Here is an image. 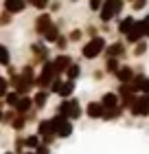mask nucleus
Here are the masks:
<instances>
[{
	"label": "nucleus",
	"mask_w": 149,
	"mask_h": 154,
	"mask_svg": "<svg viewBox=\"0 0 149 154\" xmlns=\"http://www.w3.org/2000/svg\"><path fill=\"white\" fill-rule=\"evenodd\" d=\"M125 42L123 40H116V42H110V44L108 46H105V51H103V55H105V57H125V55H127V51H125Z\"/></svg>",
	"instance_id": "13"
},
{
	"label": "nucleus",
	"mask_w": 149,
	"mask_h": 154,
	"mask_svg": "<svg viewBox=\"0 0 149 154\" xmlns=\"http://www.w3.org/2000/svg\"><path fill=\"white\" fill-rule=\"evenodd\" d=\"M35 123H37V128H35V134L40 137V141L44 143V145H48V148H53V143L57 141L53 117H40Z\"/></svg>",
	"instance_id": "3"
},
{
	"label": "nucleus",
	"mask_w": 149,
	"mask_h": 154,
	"mask_svg": "<svg viewBox=\"0 0 149 154\" xmlns=\"http://www.w3.org/2000/svg\"><path fill=\"white\" fill-rule=\"evenodd\" d=\"M61 11V0H51V5H48V13H59Z\"/></svg>",
	"instance_id": "38"
},
{
	"label": "nucleus",
	"mask_w": 149,
	"mask_h": 154,
	"mask_svg": "<svg viewBox=\"0 0 149 154\" xmlns=\"http://www.w3.org/2000/svg\"><path fill=\"white\" fill-rule=\"evenodd\" d=\"M140 24H143V38L147 40L149 38V16H145L143 20H140Z\"/></svg>",
	"instance_id": "41"
},
{
	"label": "nucleus",
	"mask_w": 149,
	"mask_h": 154,
	"mask_svg": "<svg viewBox=\"0 0 149 154\" xmlns=\"http://www.w3.org/2000/svg\"><path fill=\"white\" fill-rule=\"evenodd\" d=\"M18 71H20L18 66H13V64H9V66H7V75H4V77H11V75H16Z\"/></svg>",
	"instance_id": "45"
},
{
	"label": "nucleus",
	"mask_w": 149,
	"mask_h": 154,
	"mask_svg": "<svg viewBox=\"0 0 149 154\" xmlns=\"http://www.w3.org/2000/svg\"><path fill=\"white\" fill-rule=\"evenodd\" d=\"M105 46H108V42H105L103 35H97V38H88V40H83V42H81V48H79L81 60H86V62L97 60L99 55H103Z\"/></svg>",
	"instance_id": "1"
},
{
	"label": "nucleus",
	"mask_w": 149,
	"mask_h": 154,
	"mask_svg": "<svg viewBox=\"0 0 149 154\" xmlns=\"http://www.w3.org/2000/svg\"><path fill=\"white\" fill-rule=\"evenodd\" d=\"M101 5H103V0H88V9H90L92 13H99Z\"/></svg>",
	"instance_id": "39"
},
{
	"label": "nucleus",
	"mask_w": 149,
	"mask_h": 154,
	"mask_svg": "<svg viewBox=\"0 0 149 154\" xmlns=\"http://www.w3.org/2000/svg\"><path fill=\"white\" fill-rule=\"evenodd\" d=\"M75 90H77V82L64 79V77H55V82L51 84L48 93L57 95L59 99H68V97H75Z\"/></svg>",
	"instance_id": "6"
},
{
	"label": "nucleus",
	"mask_w": 149,
	"mask_h": 154,
	"mask_svg": "<svg viewBox=\"0 0 149 154\" xmlns=\"http://www.w3.org/2000/svg\"><path fill=\"white\" fill-rule=\"evenodd\" d=\"M16 110L18 115H26L29 110H33V99H31V95H20V99L16 103Z\"/></svg>",
	"instance_id": "22"
},
{
	"label": "nucleus",
	"mask_w": 149,
	"mask_h": 154,
	"mask_svg": "<svg viewBox=\"0 0 149 154\" xmlns=\"http://www.w3.org/2000/svg\"><path fill=\"white\" fill-rule=\"evenodd\" d=\"M123 112L125 110L123 108H112V110H103V117H101V121H116V119H121L123 117Z\"/></svg>",
	"instance_id": "27"
},
{
	"label": "nucleus",
	"mask_w": 149,
	"mask_h": 154,
	"mask_svg": "<svg viewBox=\"0 0 149 154\" xmlns=\"http://www.w3.org/2000/svg\"><path fill=\"white\" fill-rule=\"evenodd\" d=\"M26 9H29V7H26L24 0H2V11L11 13L13 18L20 16V13H24Z\"/></svg>",
	"instance_id": "14"
},
{
	"label": "nucleus",
	"mask_w": 149,
	"mask_h": 154,
	"mask_svg": "<svg viewBox=\"0 0 149 154\" xmlns=\"http://www.w3.org/2000/svg\"><path fill=\"white\" fill-rule=\"evenodd\" d=\"M0 75H2V73H0Z\"/></svg>",
	"instance_id": "53"
},
{
	"label": "nucleus",
	"mask_w": 149,
	"mask_h": 154,
	"mask_svg": "<svg viewBox=\"0 0 149 154\" xmlns=\"http://www.w3.org/2000/svg\"><path fill=\"white\" fill-rule=\"evenodd\" d=\"M99 103L103 106V110H112V108H118V95L114 93V90H108V93L101 95V99H99Z\"/></svg>",
	"instance_id": "19"
},
{
	"label": "nucleus",
	"mask_w": 149,
	"mask_h": 154,
	"mask_svg": "<svg viewBox=\"0 0 149 154\" xmlns=\"http://www.w3.org/2000/svg\"><path fill=\"white\" fill-rule=\"evenodd\" d=\"M2 154H16V152H13V150H7V152H2Z\"/></svg>",
	"instance_id": "48"
},
{
	"label": "nucleus",
	"mask_w": 149,
	"mask_h": 154,
	"mask_svg": "<svg viewBox=\"0 0 149 154\" xmlns=\"http://www.w3.org/2000/svg\"><path fill=\"white\" fill-rule=\"evenodd\" d=\"M2 110H4V101L0 99V112H2Z\"/></svg>",
	"instance_id": "46"
},
{
	"label": "nucleus",
	"mask_w": 149,
	"mask_h": 154,
	"mask_svg": "<svg viewBox=\"0 0 149 154\" xmlns=\"http://www.w3.org/2000/svg\"><path fill=\"white\" fill-rule=\"evenodd\" d=\"M81 75H83V68H81V64L79 62H73L66 71H64V79H70V82H79L81 79Z\"/></svg>",
	"instance_id": "20"
},
{
	"label": "nucleus",
	"mask_w": 149,
	"mask_h": 154,
	"mask_svg": "<svg viewBox=\"0 0 149 154\" xmlns=\"http://www.w3.org/2000/svg\"><path fill=\"white\" fill-rule=\"evenodd\" d=\"M51 150H53V148H48V145L40 143V145H37V148H35L33 152H35V154H51Z\"/></svg>",
	"instance_id": "42"
},
{
	"label": "nucleus",
	"mask_w": 149,
	"mask_h": 154,
	"mask_svg": "<svg viewBox=\"0 0 149 154\" xmlns=\"http://www.w3.org/2000/svg\"><path fill=\"white\" fill-rule=\"evenodd\" d=\"M125 9V0H103L101 9H99V22L101 24H110L112 20H118L121 13Z\"/></svg>",
	"instance_id": "2"
},
{
	"label": "nucleus",
	"mask_w": 149,
	"mask_h": 154,
	"mask_svg": "<svg viewBox=\"0 0 149 154\" xmlns=\"http://www.w3.org/2000/svg\"><path fill=\"white\" fill-rule=\"evenodd\" d=\"M0 121H2V112H0Z\"/></svg>",
	"instance_id": "50"
},
{
	"label": "nucleus",
	"mask_w": 149,
	"mask_h": 154,
	"mask_svg": "<svg viewBox=\"0 0 149 154\" xmlns=\"http://www.w3.org/2000/svg\"><path fill=\"white\" fill-rule=\"evenodd\" d=\"M22 154H35V152H33V150H24Z\"/></svg>",
	"instance_id": "47"
},
{
	"label": "nucleus",
	"mask_w": 149,
	"mask_h": 154,
	"mask_svg": "<svg viewBox=\"0 0 149 154\" xmlns=\"http://www.w3.org/2000/svg\"><path fill=\"white\" fill-rule=\"evenodd\" d=\"M83 117L92 119V121H99V119L103 117V106L99 101H88L86 106H83Z\"/></svg>",
	"instance_id": "16"
},
{
	"label": "nucleus",
	"mask_w": 149,
	"mask_h": 154,
	"mask_svg": "<svg viewBox=\"0 0 149 154\" xmlns=\"http://www.w3.org/2000/svg\"><path fill=\"white\" fill-rule=\"evenodd\" d=\"M118 66H121V60H118V57H105L103 73H105V75H112V77H114V73L118 71Z\"/></svg>",
	"instance_id": "24"
},
{
	"label": "nucleus",
	"mask_w": 149,
	"mask_h": 154,
	"mask_svg": "<svg viewBox=\"0 0 149 154\" xmlns=\"http://www.w3.org/2000/svg\"><path fill=\"white\" fill-rule=\"evenodd\" d=\"M55 77H61V75H57L53 62L51 60L44 62V64L37 68V75H35V90H48L51 84L55 82Z\"/></svg>",
	"instance_id": "4"
},
{
	"label": "nucleus",
	"mask_w": 149,
	"mask_h": 154,
	"mask_svg": "<svg viewBox=\"0 0 149 154\" xmlns=\"http://www.w3.org/2000/svg\"><path fill=\"white\" fill-rule=\"evenodd\" d=\"M9 90H11V88H9V79H7L4 75H0V99H2Z\"/></svg>",
	"instance_id": "36"
},
{
	"label": "nucleus",
	"mask_w": 149,
	"mask_h": 154,
	"mask_svg": "<svg viewBox=\"0 0 149 154\" xmlns=\"http://www.w3.org/2000/svg\"><path fill=\"white\" fill-rule=\"evenodd\" d=\"M140 95H149V77L143 79V86H140Z\"/></svg>",
	"instance_id": "44"
},
{
	"label": "nucleus",
	"mask_w": 149,
	"mask_h": 154,
	"mask_svg": "<svg viewBox=\"0 0 149 154\" xmlns=\"http://www.w3.org/2000/svg\"><path fill=\"white\" fill-rule=\"evenodd\" d=\"M11 150L16 152V154H22L26 148H24V134H18L16 139H13V145H11Z\"/></svg>",
	"instance_id": "34"
},
{
	"label": "nucleus",
	"mask_w": 149,
	"mask_h": 154,
	"mask_svg": "<svg viewBox=\"0 0 149 154\" xmlns=\"http://www.w3.org/2000/svg\"><path fill=\"white\" fill-rule=\"evenodd\" d=\"M29 51H31V64L35 68H40L44 62H48V60L53 57V55H51V46H46L40 38L29 44Z\"/></svg>",
	"instance_id": "5"
},
{
	"label": "nucleus",
	"mask_w": 149,
	"mask_h": 154,
	"mask_svg": "<svg viewBox=\"0 0 149 154\" xmlns=\"http://www.w3.org/2000/svg\"><path fill=\"white\" fill-rule=\"evenodd\" d=\"M51 62H53V66H55V71H57V75H64V71L73 64V55H70L68 51L66 53H55L53 57H51Z\"/></svg>",
	"instance_id": "12"
},
{
	"label": "nucleus",
	"mask_w": 149,
	"mask_h": 154,
	"mask_svg": "<svg viewBox=\"0 0 149 154\" xmlns=\"http://www.w3.org/2000/svg\"><path fill=\"white\" fill-rule=\"evenodd\" d=\"M11 24H13V16L0 9V29H7V26H11Z\"/></svg>",
	"instance_id": "35"
},
{
	"label": "nucleus",
	"mask_w": 149,
	"mask_h": 154,
	"mask_svg": "<svg viewBox=\"0 0 149 154\" xmlns=\"http://www.w3.org/2000/svg\"><path fill=\"white\" fill-rule=\"evenodd\" d=\"M53 20H55V16L53 13H48V11H40L37 16H35V20H33V33L37 38H42L46 33V29L53 24Z\"/></svg>",
	"instance_id": "8"
},
{
	"label": "nucleus",
	"mask_w": 149,
	"mask_h": 154,
	"mask_svg": "<svg viewBox=\"0 0 149 154\" xmlns=\"http://www.w3.org/2000/svg\"><path fill=\"white\" fill-rule=\"evenodd\" d=\"M59 33H64V20H61V18H59V20H53V24L46 29V33H44V35H42L40 40L44 42L46 46H53V44H55V40L59 38Z\"/></svg>",
	"instance_id": "9"
},
{
	"label": "nucleus",
	"mask_w": 149,
	"mask_h": 154,
	"mask_svg": "<svg viewBox=\"0 0 149 154\" xmlns=\"http://www.w3.org/2000/svg\"><path fill=\"white\" fill-rule=\"evenodd\" d=\"M26 125H29L26 117H24V115H16V119H13L11 125H9V130H13L16 134H22V132L26 130Z\"/></svg>",
	"instance_id": "23"
},
{
	"label": "nucleus",
	"mask_w": 149,
	"mask_h": 154,
	"mask_svg": "<svg viewBox=\"0 0 149 154\" xmlns=\"http://www.w3.org/2000/svg\"><path fill=\"white\" fill-rule=\"evenodd\" d=\"M83 117V106H81V101L77 99V97H70V112H68V119L70 121H79V119Z\"/></svg>",
	"instance_id": "21"
},
{
	"label": "nucleus",
	"mask_w": 149,
	"mask_h": 154,
	"mask_svg": "<svg viewBox=\"0 0 149 154\" xmlns=\"http://www.w3.org/2000/svg\"><path fill=\"white\" fill-rule=\"evenodd\" d=\"M18 73H20V77L24 79L26 86H29L31 90H35V75H37V68H35V66L31 64V62H26V64H24L22 68H20Z\"/></svg>",
	"instance_id": "15"
},
{
	"label": "nucleus",
	"mask_w": 149,
	"mask_h": 154,
	"mask_svg": "<svg viewBox=\"0 0 149 154\" xmlns=\"http://www.w3.org/2000/svg\"><path fill=\"white\" fill-rule=\"evenodd\" d=\"M66 38H68L70 44H81V42H83V29H81V26H75V29H70L66 33Z\"/></svg>",
	"instance_id": "25"
},
{
	"label": "nucleus",
	"mask_w": 149,
	"mask_h": 154,
	"mask_svg": "<svg viewBox=\"0 0 149 154\" xmlns=\"http://www.w3.org/2000/svg\"><path fill=\"white\" fill-rule=\"evenodd\" d=\"M68 2H79V0H68Z\"/></svg>",
	"instance_id": "49"
},
{
	"label": "nucleus",
	"mask_w": 149,
	"mask_h": 154,
	"mask_svg": "<svg viewBox=\"0 0 149 154\" xmlns=\"http://www.w3.org/2000/svg\"><path fill=\"white\" fill-rule=\"evenodd\" d=\"M20 99V95L16 93V90H9L4 97H2V101H4V108H16V103Z\"/></svg>",
	"instance_id": "31"
},
{
	"label": "nucleus",
	"mask_w": 149,
	"mask_h": 154,
	"mask_svg": "<svg viewBox=\"0 0 149 154\" xmlns=\"http://www.w3.org/2000/svg\"><path fill=\"white\" fill-rule=\"evenodd\" d=\"M16 110H13V108H4L2 110V121H0V125H4V128H9V125H11V121H13V119H16Z\"/></svg>",
	"instance_id": "32"
},
{
	"label": "nucleus",
	"mask_w": 149,
	"mask_h": 154,
	"mask_svg": "<svg viewBox=\"0 0 149 154\" xmlns=\"http://www.w3.org/2000/svg\"><path fill=\"white\" fill-rule=\"evenodd\" d=\"M147 7V0H132V11H143Z\"/></svg>",
	"instance_id": "40"
},
{
	"label": "nucleus",
	"mask_w": 149,
	"mask_h": 154,
	"mask_svg": "<svg viewBox=\"0 0 149 154\" xmlns=\"http://www.w3.org/2000/svg\"><path fill=\"white\" fill-rule=\"evenodd\" d=\"M51 93L48 90H33L31 93V99H33V110H37V112H44L48 108V101H51Z\"/></svg>",
	"instance_id": "11"
},
{
	"label": "nucleus",
	"mask_w": 149,
	"mask_h": 154,
	"mask_svg": "<svg viewBox=\"0 0 149 154\" xmlns=\"http://www.w3.org/2000/svg\"><path fill=\"white\" fill-rule=\"evenodd\" d=\"M127 110H130L132 117H147L149 115V101H147V97L145 95H136Z\"/></svg>",
	"instance_id": "10"
},
{
	"label": "nucleus",
	"mask_w": 149,
	"mask_h": 154,
	"mask_svg": "<svg viewBox=\"0 0 149 154\" xmlns=\"http://www.w3.org/2000/svg\"><path fill=\"white\" fill-rule=\"evenodd\" d=\"M145 97H147V101H149V95H145Z\"/></svg>",
	"instance_id": "51"
},
{
	"label": "nucleus",
	"mask_w": 149,
	"mask_h": 154,
	"mask_svg": "<svg viewBox=\"0 0 149 154\" xmlns=\"http://www.w3.org/2000/svg\"><path fill=\"white\" fill-rule=\"evenodd\" d=\"M83 35H88V38H97V35H99V26H97V24H88V26H83Z\"/></svg>",
	"instance_id": "37"
},
{
	"label": "nucleus",
	"mask_w": 149,
	"mask_h": 154,
	"mask_svg": "<svg viewBox=\"0 0 149 154\" xmlns=\"http://www.w3.org/2000/svg\"><path fill=\"white\" fill-rule=\"evenodd\" d=\"M11 64V48L0 42V68H7Z\"/></svg>",
	"instance_id": "26"
},
{
	"label": "nucleus",
	"mask_w": 149,
	"mask_h": 154,
	"mask_svg": "<svg viewBox=\"0 0 149 154\" xmlns=\"http://www.w3.org/2000/svg\"><path fill=\"white\" fill-rule=\"evenodd\" d=\"M53 121H55V134H57L59 141H66L75 134V123L70 119H64L59 115H53Z\"/></svg>",
	"instance_id": "7"
},
{
	"label": "nucleus",
	"mask_w": 149,
	"mask_h": 154,
	"mask_svg": "<svg viewBox=\"0 0 149 154\" xmlns=\"http://www.w3.org/2000/svg\"><path fill=\"white\" fill-rule=\"evenodd\" d=\"M125 2H132V0H125Z\"/></svg>",
	"instance_id": "52"
},
{
	"label": "nucleus",
	"mask_w": 149,
	"mask_h": 154,
	"mask_svg": "<svg viewBox=\"0 0 149 154\" xmlns=\"http://www.w3.org/2000/svg\"><path fill=\"white\" fill-rule=\"evenodd\" d=\"M147 48H149V44H147V40H140V42H136L134 44V57H143V55L147 53Z\"/></svg>",
	"instance_id": "33"
},
{
	"label": "nucleus",
	"mask_w": 149,
	"mask_h": 154,
	"mask_svg": "<svg viewBox=\"0 0 149 154\" xmlns=\"http://www.w3.org/2000/svg\"><path fill=\"white\" fill-rule=\"evenodd\" d=\"M134 75H136V71H134V66H130V64H121L118 71L114 73V77H116L118 84H130Z\"/></svg>",
	"instance_id": "18"
},
{
	"label": "nucleus",
	"mask_w": 149,
	"mask_h": 154,
	"mask_svg": "<svg viewBox=\"0 0 149 154\" xmlns=\"http://www.w3.org/2000/svg\"><path fill=\"white\" fill-rule=\"evenodd\" d=\"M40 143H42V141H40V137L35 134V132H31V134H24V148H26V150H35Z\"/></svg>",
	"instance_id": "30"
},
{
	"label": "nucleus",
	"mask_w": 149,
	"mask_h": 154,
	"mask_svg": "<svg viewBox=\"0 0 149 154\" xmlns=\"http://www.w3.org/2000/svg\"><path fill=\"white\" fill-rule=\"evenodd\" d=\"M26 7H31L35 11H48V5H51V0H24Z\"/></svg>",
	"instance_id": "29"
},
{
	"label": "nucleus",
	"mask_w": 149,
	"mask_h": 154,
	"mask_svg": "<svg viewBox=\"0 0 149 154\" xmlns=\"http://www.w3.org/2000/svg\"><path fill=\"white\" fill-rule=\"evenodd\" d=\"M68 46H70V42H68V38H66V33H59V38L55 40L53 48H55L57 53H66V51H68Z\"/></svg>",
	"instance_id": "28"
},
{
	"label": "nucleus",
	"mask_w": 149,
	"mask_h": 154,
	"mask_svg": "<svg viewBox=\"0 0 149 154\" xmlns=\"http://www.w3.org/2000/svg\"><path fill=\"white\" fill-rule=\"evenodd\" d=\"M103 77H105L103 68H94V71H92V79H94V82H101Z\"/></svg>",
	"instance_id": "43"
},
{
	"label": "nucleus",
	"mask_w": 149,
	"mask_h": 154,
	"mask_svg": "<svg viewBox=\"0 0 149 154\" xmlns=\"http://www.w3.org/2000/svg\"><path fill=\"white\" fill-rule=\"evenodd\" d=\"M134 22H136V18H134L132 13H130V16H121V18L116 20V33H118V35H123V38H125L127 33L132 31Z\"/></svg>",
	"instance_id": "17"
}]
</instances>
